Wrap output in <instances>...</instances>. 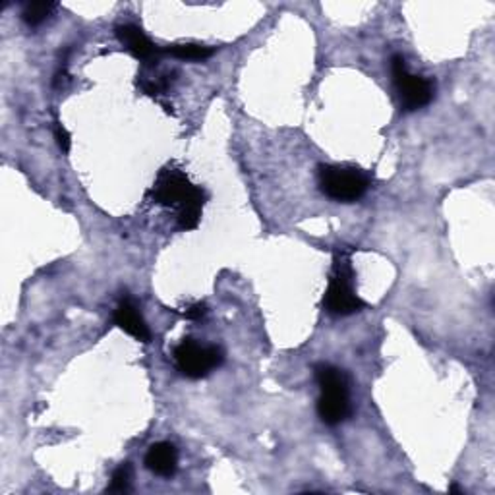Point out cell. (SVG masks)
<instances>
[{"instance_id": "obj_10", "label": "cell", "mask_w": 495, "mask_h": 495, "mask_svg": "<svg viewBox=\"0 0 495 495\" xmlns=\"http://www.w3.org/2000/svg\"><path fill=\"white\" fill-rule=\"evenodd\" d=\"M164 54H171L180 60H192V63H202L213 54V49L205 47V45L196 43H186V45H173V47L163 49Z\"/></svg>"}, {"instance_id": "obj_7", "label": "cell", "mask_w": 495, "mask_h": 495, "mask_svg": "<svg viewBox=\"0 0 495 495\" xmlns=\"http://www.w3.org/2000/svg\"><path fill=\"white\" fill-rule=\"evenodd\" d=\"M116 37L118 41L124 45L126 51L130 54L136 56L138 60H142L144 64L147 66H155L159 63V58L163 53V49L155 47V45L149 41V37L142 32L138 25L134 24H124L116 27Z\"/></svg>"}, {"instance_id": "obj_1", "label": "cell", "mask_w": 495, "mask_h": 495, "mask_svg": "<svg viewBox=\"0 0 495 495\" xmlns=\"http://www.w3.org/2000/svg\"><path fill=\"white\" fill-rule=\"evenodd\" d=\"M152 198L159 205L178 209V229H198L205 205V192L200 186H193L186 174L164 169L152 188Z\"/></svg>"}, {"instance_id": "obj_9", "label": "cell", "mask_w": 495, "mask_h": 495, "mask_svg": "<svg viewBox=\"0 0 495 495\" xmlns=\"http://www.w3.org/2000/svg\"><path fill=\"white\" fill-rule=\"evenodd\" d=\"M145 467L161 478H171L178 469V451L173 443L159 441L149 447Z\"/></svg>"}, {"instance_id": "obj_8", "label": "cell", "mask_w": 495, "mask_h": 495, "mask_svg": "<svg viewBox=\"0 0 495 495\" xmlns=\"http://www.w3.org/2000/svg\"><path fill=\"white\" fill-rule=\"evenodd\" d=\"M114 323L123 329L124 333H128L130 337L138 339L142 342H149L152 341V332H149V327L145 323V320L142 318V313L138 312V308L134 306L132 300L124 298L120 300V304L114 310Z\"/></svg>"}, {"instance_id": "obj_4", "label": "cell", "mask_w": 495, "mask_h": 495, "mask_svg": "<svg viewBox=\"0 0 495 495\" xmlns=\"http://www.w3.org/2000/svg\"><path fill=\"white\" fill-rule=\"evenodd\" d=\"M318 183L327 198L342 203L360 200L370 188V178L362 171L352 167H335V164L320 167Z\"/></svg>"}, {"instance_id": "obj_14", "label": "cell", "mask_w": 495, "mask_h": 495, "mask_svg": "<svg viewBox=\"0 0 495 495\" xmlns=\"http://www.w3.org/2000/svg\"><path fill=\"white\" fill-rule=\"evenodd\" d=\"M205 313H207V306H205L203 302H198V304L190 306V308L184 312V318H186V320H192V322H198V320L205 318Z\"/></svg>"}, {"instance_id": "obj_5", "label": "cell", "mask_w": 495, "mask_h": 495, "mask_svg": "<svg viewBox=\"0 0 495 495\" xmlns=\"http://www.w3.org/2000/svg\"><path fill=\"white\" fill-rule=\"evenodd\" d=\"M176 370L188 380H202L224 362L221 347H202L193 339H183L173 352Z\"/></svg>"}, {"instance_id": "obj_13", "label": "cell", "mask_w": 495, "mask_h": 495, "mask_svg": "<svg viewBox=\"0 0 495 495\" xmlns=\"http://www.w3.org/2000/svg\"><path fill=\"white\" fill-rule=\"evenodd\" d=\"M54 140H56V144L60 147V152H63V153L70 152V134L60 123H54Z\"/></svg>"}, {"instance_id": "obj_3", "label": "cell", "mask_w": 495, "mask_h": 495, "mask_svg": "<svg viewBox=\"0 0 495 495\" xmlns=\"http://www.w3.org/2000/svg\"><path fill=\"white\" fill-rule=\"evenodd\" d=\"M323 308L335 318L351 316V313L366 308V302L356 294L354 289V272L349 253L335 252L333 269L323 296Z\"/></svg>"}, {"instance_id": "obj_12", "label": "cell", "mask_w": 495, "mask_h": 495, "mask_svg": "<svg viewBox=\"0 0 495 495\" xmlns=\"http://www.w3.org/2000/svg\"><path fill=\"white\" fill-rule=\"evenodd\" d=\"M130 486H132V464L124 462L114 470L111 486L107 488V491L109 493H126V491H130Z\"/></svg>"}, {"instance_id": "obj_2", "label": "cell", "mask_w": 495, "mask_h": 495, "mask_svg": "<svg viewBox=\"0 0 495 495\" xmlns=\"http://www.w3.org/2000/svg\"><path fill=\"white\" fill-rule=\"evenodd\" d=\"M313 376L320 385L318 414L327 426H339L352 414L349 397V376L333 364L322 362L313 368Z\"/></svg>"}, {"instance_id": "obj_6", "label": "cell", "mask_w": 495, "mask_h": 495, "mask_svg": "<svg viewBox=\"0 0 495 495\" xmlns=\"http://www.w3.org/2000/svg\"><path fill=\"white\" fill-rule=\"evenodd\" d=\"M391 74L404 111H418L430 104V101L433 99V82L411 74L401 54H395L391 58Z\"/></svg>"}, {"instance_id": "obj_11", "label": "cell", "mask_w": 495, "mask_h": 495, "mask_svg": "<svg viewBox=\"0 0 495 495\" xmlns=\"http://www.w3.org/2000/svg\"><path fill=\"white\" fill-rule=\"evenodd\" d=\"M54 10H56L54 3H25L22 8V20L27 25L37 27L45 20H49Z\"/></svg>"}]
</instances>
